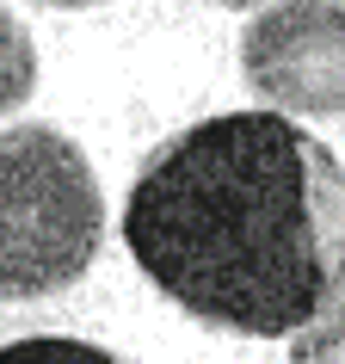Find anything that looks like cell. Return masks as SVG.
Returning <instances> with one entry per match:
<instances>
[{"mask_svg":"<svg viewBox=\"0 0 345 364\" xmlns=\"http://www.w3.org/2000/svg\"><path fill=\"white\" fill-rule=\"evenodd\" d=\"M124 247L192 321L302 333L345 290V167L278 112L204 117L142 161Z\"/></svg>","mask_w":345,"mask_h":364,"instance_id":"obj_1","label":"cell"},{"mask_svg":"<svg viewBox=\"0 0 345 364\" xmlns=\"http://www.w3.org/2000/svg\"><path fill=\"white\" fill-rule=\"evenodd\" d=\"M105 198L87 154L62 130H0V296H56L93 266Z\"/></svg>","mask_w":345,"mask_h":364,"instance_id":"obj_2","label":"cell"},{"mask_svg":"<svg viewBox=\"0 0 345 364\" xmlns=\"http://www.w3.org/2000/svg\"><path fill=\"white\" fill-rule=\"evenodd\" d=\"M241 68L271 112L345 117V0L265 6L241 38Z\"/></svg>","mask_w":345,"mask_h":364,"instance_id":"obj_3","label":"cell"},{"mask_svg":"<svg viewBox=\"0 0 345 364\" xmlns=\"http://www.w3.org/2000/svg\"><path fill=\"white\" fill-rule=\"evenodd\" d=\"M31 87H38V50L25 38V25L0 6V117L19 112L31 99Z\"/></svg>","mask_w":345,"mask_h":364,"instance_id":"obj_4","label":"cell"},{"mask_svg":"<svg viewBox=\"0 0 345 364\" xmlns=\"http://www.w3.org/2000/svg\"><path fill=\"white\" fill-rule=\"evenodd\" d=\"M0 364H130V358H117L105 346H87V340H68V333H38V340L0 346Z\"/></svg>","mask_w":345,"mask_h":364,"instance_id":"obj_5","label":"cell"},{"mask_svg":"<svg viewBox=\"0 0 345 364\" xmlns=\"http://www.w3.org/2000/svg\"><path fill=\"white\" fill-rule=\"evenodd\" d=\"M290 364H345V290L302 327V333H296Z\"/></svg>","mask_w":345,"mask_h":364,"instance_id":"obj_6","label":"cell"},{"mask_svg":"<svg viewBox=\"0 0 345 364\" xmlns=\"http://www.w3.org/2000/svg\"><path fill=\"white\" fill-rule=\"evenodd\" d=\"M38 6H99V0H38Z\"/></svg>","mask_w":345,"mask_h":364,"instance_id":"obj_7","label":"cell"},{"mask_svg":"<svg viewBox=\"0 0 345 364\" xmlns=\"http://www.w3.org/2000/svg\"><path fill=\"white\" fill-rule=\"evenodd\" d=\"M216 6H234V13H241V6H265V0H216Z\"/></svg>","mask_w":345,"mask_h":364,"instance_id":"obj_8","label":"cell"}]
</instances>
